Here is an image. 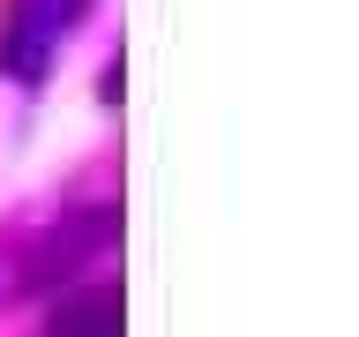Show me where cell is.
<instances>
[{
  "instance_id": "cell-2",
  "label": "cell",
  "mask_w": 359,
  "mask_h": 337,
  "mask_svg": "<svg viewBox=\"0 0 359 337\" xmlns=\"http://www.w3.org/2000/svg\"><path fill=\"white\" fill-rule=\"evenodd\" d=\"M83 15H90V0H8V22H0V75L45 83L53 53L67 45V30Z\"/></svg>"
},
{
  "instance_id": "cell-3",
  "label": "cell",
  "mask_w": 359,
  "mask_h": 337,
  "mask_svg": "<svg viewBox=\"0 0 359 337\" xmlns=\"http://www.w3.org/2000/svg\"><path fill=\"white\" fill-rule=\"evenodd\" d=\"M45 337H120V292L112 285H75L53 300Z\"/></svg>"
},
{
  "instance_id": "cell-1",
  "label": "cell",
  "mask_w": 359,
  "mask_h": 337,
  "mask_svg": "<svg viewBox=\"0 0 359 337\" xmlns=\"http://www.w3.org/2000/svg\"><path fill=\"white\" fill-rule=\"evenodd\" d=\"M112 247V210L105 202H83V210H60V218H45L30 240L8 255V277H0V300H15V292H38V285H67L90 255H105Z\"/></svg>"
}]
</instances>
